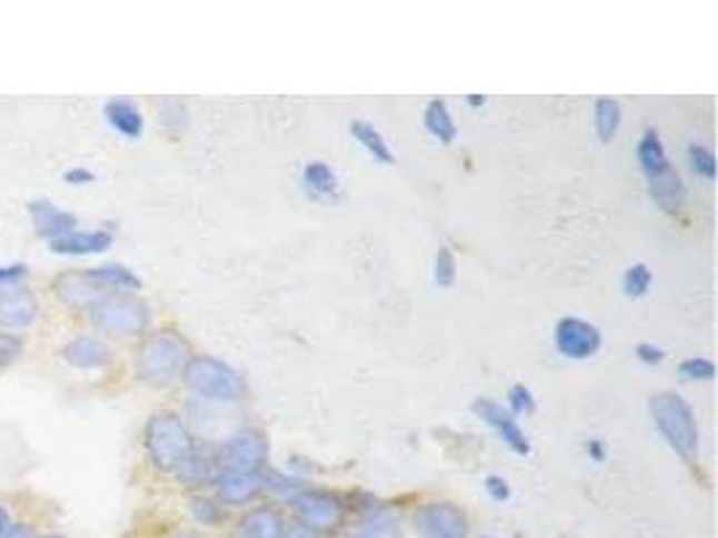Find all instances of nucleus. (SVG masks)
Returning a JSON list of instances; mask_svg holds the SVG:
<instances>
[{"mask_svg": "<svg viewBox=\"0 0 718 538\" xmlns=\"http://www.w3.org/2000/svg\"><path fill=\"white\" fill-rule=\"evenodd\" d=\"M0 538H41L30 525H11Z\"/></svg>", "mask_w": 718, "mask_h": 538, "instance_id": "40", "label": "nucleus"}, {"mask_svg": "<svg viewBox=\"0 0 718 538\" xmlns=\"http://www.w3.org/2000/svg\"><path fill=\"white\" fill-rule=\"evenodd\" d=\"M267 488L275 490V492H280V496L288 498V501H291V498L297 496V492L305 490V488H301L299 479L283 477V474H269V477H267Z\"/></svg>", "mask_w": 718, "mask_h": 538, "instance_id": "34", "label": "nucleus"}, {"mask_svg": "<svg viewBox=\"0 0 718 538\" xmlns=\"http://www.w3.org/2000/svg\"><path fill=\"white\" fill-rule=\"evenodd\" d=\"M186 342L181 337L170 335V331H162V335H153L146 339L143 348H140L138 361H134V371L143 382H168L178 371H183V363L189 361L186 358Z\"/></svg>", "mask_w": 718, "mask_h": 538, "instance_id": "5", "label": "nucleus"}, {"mask_svg": "<svg viewBox=\"0 0 718 538\" xmlns=\"http://www.w3.org/2000/svg\"><path fill=\"white\" fill-rule=\"evenodd\" d=\"M11 528V520H9V511L3 509V506H0V536L6 534V530Z\"/></svg>", "mask_w": 718, "mask_h": 538, "instance_id": "42", "label": "nucleus"}, {"mask_svg": "<svg viewBox=\"0 0 718 538\" xmlns=\"http://www.w3.org/2000/svg\"><path fill=\"white\" fill-rule=\"evenodd\" d=\"M686 159H689V168L695 170V176L705 178V181H716V157L708 146L691 143L686 149Z\"/></svg>", "mask_w": 718, "mask_h": 538, "instance_id": "28", "label": "nucleus"}, {"mask_svg": "<svg viewBox=\"0 0 718 538\" xmlns=\"http://www.w3.org/2000/svg\"><path fill=\"white\" fill-rule=\"evenodd\" d=\"M649 195L659 208L668 210V213H676L686 200V186L681 181V176H678L672 168H668L665 172H659L657 178H649Z\"/></svg>", "mask_w": 718, "mask_h": 538, "instance_id": "18", "label": "nucleus"}, {"mask_svg": "<svg viewBox=\"0 0 718 538\" xmlns=\"http://www.w3.org/2000/svg\"><path fill=\"white\" fill-rule=\"evenodd\" d=\"M54 293L60 302L68 307H76V310H92L98 307L102 299L111 293V288L102 286L94 272H66L54 280Z\"/></svg>", "mask_w": 718, "mask_h": 538, "instance_id": "11", "label": "nucleus"}, {"mask_svg": "<svg viewBox=\"0 0 718 538\" xmlns=\"http://www.w3.org/2000/svg\"><path fill=\"white\" fill-rule=\"evenodd\" d=\"M41 312L36 293L28 288H0V326L6 329H28Z\"/></svg>", "mask_w": 718, "mask_h": 538, "instance_id": "13", "label": "nucleus"}, {"mask_svg": "<svg viewBox=\"0 0 718 538\" xmlns=\"http://www.w3.org/2000/svg\"><path fill=\"white\" fill-rule=\"evenodd\" d=\"M280 538H323V536L312 534L310 528H305V525H299V522H286V528H283V534H280Z\"/></svg>", "mask_w": 718, "mask_h": 538, "instance_id": "38", "label": "nucleus"}, {"mask_svg": "<svg viewBox=\"0 0 718 538\" xmlns=\"http://www.w3.org/2000/svg\"><path fill=\"white\" fill-rule=\"evenodd\" d=\"M654 283V275L649 265H644V261H635L625 269V275H621V288H625V293L630 299H640L649 293V288Z\"/></svg>", "mask_w": 718, "mask_h": 538, "instance_id": "27", "label": "nucleus"}, {"mask_svg": "<svg viewBox=\"0 0 718 538\" xmlns=\"http://www.w3.org/2000/svg\"><path fill=\"white\" fill-rule=\"evenodd\" d=\"M62 358H66L70 367L94 371V369L108 367L113 353L106 342H100V339L76 337V339H70L66 348H62Z\"/></svg>", "mask_w": 718, "mask_h": 538, "instance_id": "16", "label": "nucleus"}, {"mask_svg": "<svg viewBox=\"0 0 718 538\" xmlns=\"http://www.w3.org/2000/svg\"><path fill=\"white\" fill-rule=\"evenodd\" d=\"M24 353V342L17 335H0V367H11Z\"/></svg>", "mask_w": 718, "mask_h": 538, "instance_id": "33", "label": "nucleus"}, {"mask_svg": "<svg viewBox=\"0 0 718 538\" xmlns=\"http://www.w3.org/2000/svg\"><path fill=\"white\" fill-rule=\"evenodd\" d=\"M412 528L420 538H468L466 511L450 501H431L415 509Z\"/></svg>", "mask_w": 718, "mask_h": 538, "instance_id": "7", "label": "nucleus"}, {"mask_svg": "<svg viewBox=\"0 0 718 538\" xmlns=\"http://www.w3.org/2000/svg\"><path fill=\"white\" fill-rule=\"evenodd\" d=\"M422 121H426V130L433 134L439 143L450 146L458 138V124H455L450 106L445 100H431L428 102L426 113H422Z\"/></svg>", "mask_w": 718, "mask_h": 538, "instance_id": "23", "label": "nucleus"}, {"mask_svg": "<svg viewBox=\"0 0 718 538\" xmlns=\"http://www.w3.org/2000/svg\"><path fill=\"white\" fill-rule=\"evenodd\" d=\"M433 283L439 288H450L455 283V256L447 246H441L439 251H436Z\"/></svg>", "mask_w": 718, "mask_h": 538, "instance_id": "30", "label": "nucleus"}, {"mask_svg": "<svg viewBox=\"0 0 718 538\" xmlns=\"http://www.w3.org/2000/svg\"><path fill=\"white\" fill-rule=\"evenodd\" d=\"M350 134L363 146V149L369 151V157L375 159V162H380V165L393 162V151H390L388 140H385V134L377 130L375 124H369V121H361V119L352 121Z\"/></svg>", "mask_w": 718, "mask_h": 538, "instance_id": "24", "label": "nucleus"}, {"mask_svg": "<svg viewBox=\"0 0 718 538\" xmlns=\"http://www.w3.org/2000/svg\"><path fill=\"white\" fill-rule=\"evenodd\" d=\"M41 538H66V536H57V534H51V536H41Z\"/></svg>", "mask_w": 718, "mask_h": 538, "instance_id": "44", "label": "nucleus"}, {"mask_svg": "<svg viewBox=\"0 0 718 538\" xmlns=\"http://www.w3.org/2000/svg\"><path fill=\"white\" fill-rule=\"evenodd\" d=\"M587 452L592 460H602V441L600 439H589L587 441Z\"/></svg>", "mask_w": 718, "mask_h": 538, "instance_id": "41", "label": "nucleus"}, {"mask_svg": "<svg viewBox=\"0 0 718 538\" xmlns=\"http://www.w3.org/2000/svg\"><path fill=\"white\" fill-rule=\"evenodd\" d=\"M649 415L670 450L684 464H697V458H700V428H697V418L691 412L689 401L678 396L676 390H662V393H654L649 399Z\"/></svg>", "mask_w": 718, "mask_h": 538, "instance_id": "1", "label": "nucleus"}, {"mask_svg": "<svg viewBox=\"0 0 718 538\" xmlns=\"http://www.w3.org/2000/svg\"><path fill=\"white\" fill-rule=\"evenodd\" d=\"M485 490H487V496H490L496 504H506L511 498L509 482H506L503 477H496V474L485 479Z\"/></svg>", "mask_w": 718, "mask_h": 538, "instance_id": "36", "label": "nucleus"}, {"mask_svg": "<svg viewBox=\"0 0 718 538\" xmlns=\"http://www.w3.org/2000/svg\"><path fill=\"white\" fill-rule=\"evenodd\" d=\"M635 358H638L640 363H646V367H659V363L665 361V350L651 342H640L635 345Z\"/></svg>", "mask_w": 718, "mask_h": 538, "instance_id": "35", "label": "nucleus"}, {"mask_svg": "<svg viewBox=\"0 0 718 538\" xmlns=\"http://www.w3.org/2000/svg\"><path fill=\"white\" fill-rule=\"evenodd\" d=\"M102 113H106L108 124H111L119 134H124V138L138 140L140 134H143V113L138 111V106H134V102L121 100V98L111 100V102H106Z\"/></svg>", "mask_w": 718, "mask_h": 538, "instance_id": "20", "label": "nucleus"}, {"mask_svg": "<svg viewBox=\"0 0 718 538\" xmlns=\"http://www.w3.org/2000/svg\"><path fill=\"white\" fill-rule=\"evenodd\" d=\"M293 517L299 525L310 528L312 534L323 536L337 530L345 520V504L326 490H301L291 498Z\"/></svg>", "mask_w": 718, "mask_h": 538, "instance_id": "6", "label": "nucleus"}, {"mask_svg": "<svg viewBox=\"0 0 718 538\" xmlns=\"http://www.w3.org/2000/svg\"><path fill=\"white\" fill-rule=\"evenodd\" d=\"M678 371H681L684 380L708 382V380H714V377H716V363L710 361V358L691 356V358H686V361H681V367H678Z\"/></svg>", "mask_w": 718, "mask_h": 538, "instance_id": "29", "label": "nucleus"}, {"mask_svg": "<svg viewBox=\"0 0 718 538\" xmlns=\"http://www.w3.org/2000/svg\"><path fill=\"white\" fill-rule=\"evenodd\" d=\"M471 412L477 415V418L482 422H487V426H490L492 431L501 437V441L506 447H509L511 452L519 455V458H528L530 441H528V437H525L522 428H519L515 415H511L509 409H503V404L487 399V396H479V399H473V404H471Z\"/></svg>", "mask_w": 718, "mask_h": 538, "instance_id": "10", "label": "nucleus"}, {"mask_svg": "<svg viewBox=\"0 0 718 538\" xmlns=\"http://www.w3.org/2000/svg\"><path fill=\"white\" fill-rule=\"evenodd\" d=\"M267 466V441L259 431L242 428L232 434L221 450V469L229 471H248V474H265Z\"/></svg>", "mask_w": 718, "mask_h": 538, "instance_id": "9", "label": "nucleus"}, {"mask_svg": "<svg viewBox=\"0 0 718 538\" xmlns=\"http://www.w3.org/2000/svg\"><path fill=\"white\" fill-rule=\"evenodd\" d=\"M92 272L94 278L108 288H121V291H138L140 288V278L124 265H106V267L92 269Z\"/></svg>", "mask_w": 718, "mask_h": 538, "instance_id": "26", "label": "nucleus"}, {"mask_svg": "<svg viewBox=\"0 0 718 538\" xmlns=\"http://www.w3.org/2000/svg\"><path fill=\"white\" fill-rule=\"evenodd\" d=\"M509 409L511 415H530L536 409V399H533V390L525 388L522 382H517V386L509 388Z\"/></svg>", "mask_w": 718, "mask_h": 538, "instance_id": "31", "label": "nucleus"}, {"mask_svg": "<svg viewBox=\"0 0 718 538\" xmlns=\"http://www.w3.org/2000/svg\"><path fill=\"white\" fill-rule=\"evenodd\" d=\"M66 181L73 183V186H84V183H92L94 176L84 168H73V170L66 172Z\"/></svg>", "mask_w": 718, "mask_h": 538, "instance_id": "39", "label": "nucleus"}, {"mask_svg": "<svg viewBox=\"0 0 718 538\" xmlns=\"http://www.w3.org/2000/svg\"><path fill=\"white\" fill-rule=\"evenodd\" d=\"M621 127V106L611 98L595 100V132L600 143H611Z\"/></svg>", "mask_w": 718, "mask_h": 538, "instance_id": "25", "label": "nucleus"}, {"mask_svg": "<svg viewBox=\"0 0 718 538\" xmlns=\"http://www.w3.org/2000/svg\"><path fill=\"white\" fill-rule=\"evenodd\" d=\"M111 242H113L111 232H102V229L81 232V229H76V232L51 240V251L60 256H94V253L108 251Z\"/></svg>", "mask_w": 718, "mask_h": 538, "instance_id": "17", "label": "nucleus"}, {"mask_svg": "<svg viewBox=\"0 0 718 538\" xmlns=\"http://www.w3.org/2000/svg\"><path fill=\"white\" fill-rule=\"evenodd\" d=\"M485 538H490V536H485Z\"/></svg>", "mask_w": 718, "mask_h": 538, "instance_id": "45", "label": "nucleus"}, {"mask_svg": "<svg viewBox=\"0 0 718 538\" xmlns=\"http://www.w3.org/2000/svg\"><path fill=\"white\" fill-rule=\"evenodd\" d=\"M146 450L159 471L176 474L197 452V447L195 437L178 415L159 412L146 426Z\"/></svg>", "mask_w": 718, "mask_h": 538, "instance_id": "2", "label": "nucleus"}, {"mask_svg": "<svg viewBox=\"0 0 718 538\" xmlns=\"http://www.w3.org/2000/svg\"><path fill=\"white\" fill-rule=\"evenodd\" d=\"M350 538H401V528L390 511L371 509L352 525Z\"/></svg>", "mask_w": 718, "mask_h": 538, "instance_id": "21", "label": "nucleus"}, {"mask_svg": "<svg viewBox=\"0 0 718 538\" xmlns=\"http://www.w3.org/2000/svg\"><path fill=\"white\" fill-rule=\"evenodd\" d=\"M557 353L570 361H587L602 348V331L581 318H560L555 326Z\"/></svg>", "mask_w": 718, "mask_h": 538, "instance_id": "8", "label": "nucleus"}, {"mask_svg": "<svg viewBox=\"0 0 718 538\" xmlns=\"http://www.w3.org/2000/svg\"><path fill=\"white\" fill-rule=\"evenodd\" d=\"M468 106H473V108L485 106V98H482V94H468Z\"/></svg>", "mask_w": 718, "mask_h": 538, "instance_id": "43", "label": "nucleus"}, {"mask_svg": "<svg viewBox=\"0 0 718 538\" xmlns=\"http://www.w3.org/2000/svg\"><path fill=\"white\" fill-rule=\"evenodd\" d=\"M301 183H305L307 195L316 197V200H335L339 195L337 172L326 162H320V159H312V162L305 165V170H301Z\"/></svg>", "mask_w": 718, "mask_h": 538, "instance_id": "19", "label": "nucleus"}, {"mask_svg": "<svg viewBox=\"0 0 718 538\" xmlns=\"http://www.w3.org/2000/svg\"><path fill=\"white\" fill-rule=\"evenodd\" d=\"M191 515H195L197 522L216 525L221 522L223 509L216 501H210V498H195V501H191Z\"/></svg>", "mask_w": 718, "mask_h": 538, "instance_id": "32", "label": "nucleus"}, {"mask_svg": "<svg viewBox=\"0 0 718 538\" xmlns=\"http://www.w3.org/2000/svg\"><path fill=\"white\" fill-rule=\"evenodd\" d=\"M92 323L102 335L138 337L149 329L151 310L143 299L132 293H108L98 307H92Z\"/></svg>", "mask_w": 718, "mask_h": 538, "instance_id": "4", "label": "nucleus"}, {"mask_svg": "<svg viewBox=\"0 0 718 538\" xmlns=\"http://www.w3.org/2000/svg\"><path fill=\"white\" fill-rule=\"evenodd\" d=\"M286 528L283 515L272 506H256L240 517L232 530V538H280Z\"/></svg>", "mask_w": 718, "mask_h": 538, "instance_id": "14", "label": "nucleus"}, {"mask_svg": "<svg viewBox=\"0 0 718 538\" xmlns=\"http://www.w3.org/2000/svg\"><path fill=\"white\" fill-rule=\"evenodd\" d=\"M183 382L191 393L208 401H240L246 396V382L229 363L213 356H191L183 363Z\"/></svg>", "mask_w": 718, "mask_h": 538, "instance_id": "3", "label": "nucleus"}, {"mask_svg": "<svg viewBox=\"0 0 718 538\" xmlns=\"http://www.w3.org/2000/svg\"><path fill=\"white\" fill-rule=\"evenodd\" d=\"M28 278V267L24 265H11V267H0V288H9L19 283V280Z\"/></svg>", "mask_w": 718, "mask_h": 538, "instance_id": "37", "label": "nucleus"}, {"mask_svg": "<svg viewBox=\"0 0 718 538\" xmlns=\"http://www.w3.org/2000/svg\"><path fill=\"white\" fill-rule=\"evenodd\" d=\"M638 162L646 178H657L659 172L670 168L668 153H665L662 140H659L657 130H646L638 140Z\"/></svg>", "mask_w": 718, "mask_h": 538, "instance_id": "22", "label": "nucleus"}, {"mask_svg": "<svg viewBox=\"0 0 718 538\" xmlns=\"http://www.w3.org/2000/svg\"><path fill=\"white\" fill-rule=\"evenodd\" d=\"M30 219H33L36 232L47 237V240H57V237L76 232V227H79L73 213L57 208V205H51L49 200L30 202Z\"/></svg>", "mask_w": 718, "mask_h": 538, "instance_id": "15", "label": "nucleus"}, {"mask_svg": "<svg viewBox=\"0 0 718 538\" xmlns=\"http://www.w3.org/2000/svg\"><path fill=\"white\" fill-rule=\"evenodd\" d=\"M216 492L223 504L246 506L256 501L267 490V474H248V471H229L221 469L213 477Z\"/></svg>", "mask_w": 718, "mask_h": 538, "instance_id": "12", "label": "nucleus"}]
</instances>
